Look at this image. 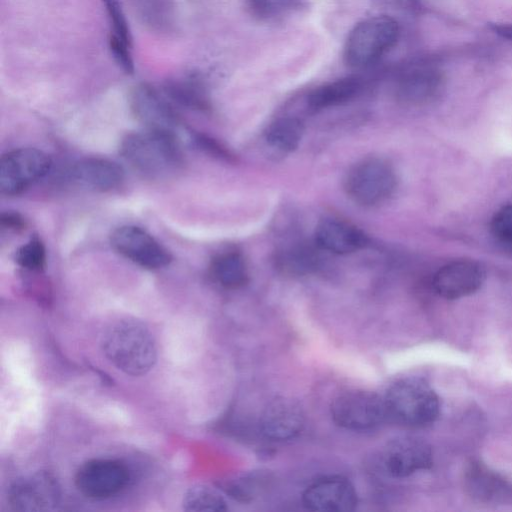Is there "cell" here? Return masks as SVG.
Instances as JSON below:
<instances>
[{"mask_svg":"<svg viewBox=\"0 0 512 512\" xmlns=\"http://www.w3.org/2000/svg\"><path fill=\"white\" fill-rule=\"evenodd\" d=\"M123 159L137 172L162 179L178 172L183 155L172 133L149 130L131 133L120 144Z\"/></svg>","mask_w":512,"mask_h":512,"instance_id":"6da1fadb","label":"cell"},{"mask_svg":"<svg viewBox=\"0 0 512 512\" xmlns=\"http://www.w3.org/2000/svg\"><path fill=\"white\" fill-rule=\"evenodd\" d=\"M102 349L117 369L131 376L146 374L157 359L151 333L143 324L130 320L119 321L106 330Z\"/></svg>","mask_w":512,"mask_h":512,"instance_id":"7a4b0ae2","label":"cell"},{"mask_svg":"<svg viewBox=\"0 0 512 512\" xmlns=\"http://www.w3.org/2000/svg\"><path fill=\"white\" fill-rule=\"evenodd\" d=\"M387 416L409 427H425L436 421L440 399L423 379L403 378L394 382L384 396Z\"/></svg>","mask_w":512,"mask_h":512,"instance_id":"3957f363","label":"cell"},{"mask_svg":"<svg viewBox=\"0 0 512 512\" xmlns=\"http://www.w3.org/2000/svg\"><path fill=\"white\" fill-rule=\"evenodd\" d=\"M399 25L387 15H377L359 22L349 33L344 59L353 68L377 62L398 40Z\"/></svg>","mask_w":512,"mask_h":512,"instance_id":"277c9868","label":"cell"},{"mask_svg":"<svg viewBox=\"0 0 512 512\" xmlns=\"http://www.w3.org/2000/svg\"><path fill=\"white\" fill-rule=\"evenodd\" d=\"M397 178L394 169L378 158L365 159L354 165L345 178L349 198L364 207L384 203L394 193Z\"/></svg>","mask_w":512,"mask_h":512,"instance_id":"5b68a950","label":"cell"},{"mask_svg":"<svg viewBox=\"0 0 512 512\" xmlns=\"http://www.w3.org/2000/svg\"><path fill=\"white\" fill-rule=\"evenodd\" d=\"M52 161L44 151L23 147L7 152L0 160V191L15 196L29 189L50 171Z\"/></svg>","mask_w":512,"mask_h":512,"instance_id":"8992f818","label":"cell"},{"mask_svg":"<svg viewBox=\"0 0 512 512\" xmlns=\"http://www.w3.org/2000/svg\"><path fill=\"white\" fill-rule=\"evenodd\" d=\"M333 421L349 430H369L387 417L384 397L365 390H349L337 395L330 406Z\"/></svg>","mask_w":512,"mask_h":512,"instance_id":"52a82bcc","label":"cell"},{"mask_svg":"<svg viewBox=\"0 0 512 512\" xmlns=\"http://www.w3.org/2000/svg\"><path fill=\"white\" fill-rule=\"evenodd\" d=\"M130 471L120 460L91 459L84 462L75 475V485L85 497L103 500L126 488Z\"/></svg>","mask_w":512,"mask_h":512,"instance_id":"ba28073f","label":"cell"},{"mask_svg":"<svg viewBox=\"0 0 512 512\" xmlns=\"http://www.w3.org/2000/svg\"><path fill=\"white\" fill-rule=\"evenodd\" d=\"M113 249L138 266L155 270L169 265L170 252L147 231L133 225L115 229L110 236Z\"/></svg>","mask_w":512,"mask_h":512,"instance_id":"9c48e42d","label":"cell"},{"mask_svg":"<svg viewBox=\"0 0 512 512\" xmlns=\"http://www.w3.org/2000/svg\"><path fill=\"white\" fill-rule=\"evenodd\" d=\"M61 497L57 479L48 471H38L15 480L8 490L12 510L21 512L52 511Z\"/></svg>","mask_w":512,"mask_h":512,"instance_id":"30bf717a","label":"cell"},{"mask_svg":"<svg viewBox=\"0 0 512 512\" xmlns=\"http://www.w3.org/2000/svg\"><path fill=\"white\" fill-rule=\"evenodd\" d=\"M385 471L394 478H405L433 464L430 445L413 436H401L389 441L382 453Z\"/></svg>","mask_w":512,"mask_h":512,"instance_id":"8fae6325","label":"cell"},{"mask_svg":"<svg viewBox=\"0 0 512 512\" xmlns=\"http://www.w3.org/2000/svg\"><path fill=\"white\" fill-rule=\"evenodd\" d=\"M130 107L147 129L174 134L180 125V117L155 88L147 84L136 86L130 94Z\"/></svg>","mask_w":512,"mask_h":512,"instance_id":"7c38bea8","label":"cell"},{"mask_svg":"<svg viewBox=\"0 0 512 512\" xmlns=\"http://www.w3.org/2000/svg\"><path fill=\"white\" fill-rule=\"evenodd\" d=\"M304 506L312 511L349 512L357 506L352 483L341 476H329L309 485L303 492Z\"/></svg>","mask_w":512,"mask_h":512,"instance_id":"4fadbf2b","label":"cell"},{"mask_svg":"<svg viewBox=\"0 0 512 512\" xmlns=\"http://www.w3.org/2000/svg\"><path fill=\"white\" fill-rule=\"evenodd\" d=\"M485 271L476 261L454 260L442 266L433 277L435 292L445 299H459L475 293L483 284Z\"/></svg>","mask_w":512,"mask_h":512,"instance_id":"5bb4252c","label":"cell"},{"mask_svg":"<svg viewBox=\"0 0 512 512\" xmlns=\"http://www.w3.org/2000/svg\"><path fill=\"white\" fill-rule=\"evenodd\" d=\"M466 494L487 505L512 504V482L480 461H471L464 472Z\"/></svg>","mask_w":512,"mask_h":512,"instance_id":"9a60e30c","label":"cell"},{"mask_svg":"<svg viewBox=\"0 0 512 512\" xmlns=\"http://www.w3.org/2000/svg\"><path fill=\"white\" fill-rule=\"evenodd\" d=\"M259 426L261 433L270 440H289L304 426L303 409L290 397H275L263 409Z\"/></svg>","mask_w":512,"mask_h":512,"instance_id":"2e32d148","label":"cell"},{"mask_svg":"<svg viewBox=\"0 0 512 512\" xmlns=\"http://www.w3.org/2000/svg\"><path fill=\"white\" fill-rule=\"evenodd\" d=\"M69 179L82 188L106 192L117 188L124 180V169L105 158L87 157L73 163Z\"/></svg>","mask_w":512,"mask_h":512,"instance_id":"e0dca14e","label":"cell"},{"mask_svg":"<svg viewBox=\"0 0 512 512\" xmlns=\"http://www.w3.org/2000/svg\"><path fill=\"white\" fill-rule=\"evenodd\" d=\"M443 87L439 70L419 66L405 71L398 80L396 94L400 101L421 105L435 99Z\"/></svg>","mask_w":512,"mask_h":512,"instance_id":"ac0fdd59","label":"cell"},{"mask_svg":"<svg viewBox=\"0 0 512 512\" xmlns=\"http://www.w3.org/2000/svg\"><path fill=\"white\" fill-rule=\"evenodd\" d=\"M319 248L334 254L355 252L367 243L366 236L354 225L336 218H325L315 230Z\"/></svg>","mask_w":512,"mask_h":512,"instance_id":"d6986e66","label":"cell"},{"mask_svg":"<svg viewBox=\"0 0 512 512\" xmlns=\"http://www.w3.org/2000/svg\"><path fill=\"white\" fill-rule=\"evenodd\" d=\"M111 26L109 47L118 65L126 72L133 73L131 36L120 0H102Z\"/></svg>","mask_w":512,"mask_h":512,"instance_id":"ffe728a7","label":"cell"},{"mask_svg":"<svg viewBox=\"0 0 512 512\" xmlns=\"http://www.w3.org/2000/svg\"><path fill=\"white\" fill-rule=\"evenodd\" d=\"M360 89L361 83L357 78L338 79L313 90L308 97V105L314 110L338 106L353 99Z\"/></svg>","mask_w":512,"mask_h":512,"instance_id":"44dd1931","label":"cell"},{"mask_svg":"<svg viewBox=\"0 0 512 512\" xmlns=\"http://www.w3.org/2000/svg\"><path fill=\"white\" fill-rule=\"evenodd\" d=\"M211 275L219 285L227 289H238L248 282L246 263L236 252L216 256L211 263Z\"/></svg>","mask_w":512,"mask_h":512,"instance_id":"7402d4cb","label":"cell"},{"mask_svg":"<svg viewBox=\"0 0 512 512\" xmlns=\"http://www.w3.org/2000/svg\"><path fill=\"white\" fill-rule=\"evenodd\" d=\"M302 135L303 125L300 120L294 117H284L269 126L266 140L274 149L291 152L298 147Z\"/></svg>","mask_w":512,"mask_h":512,"instance_id":"603a6c76","label":"cell"},{"mask_svg":"<svg viewBox=\"0 0 512 512\" xmlns=\"http://www.w3.org/2000/svg\"><path fill=\"white\" fill-rule=\"evenodd\" d=\"M267 480L268 476L265 473L254 471L222 480L219 486L231 498L248 502L264 489Z\"/></svg>","mask_w":512,"mask_h":512,"instance_id":"cb8c5ba5","label":"cell"},{"mask_svg":"<svg viewBox=\"0 0 512 512\" xmlns=\"http://www.w3.org/2000/svg\"><path fill=\"white\" fill-rule=\"evenodd\" d=\"M182 507L185 511H225L227 504L224 498L214 489L197 484L190 487L184 494Z\"/></svg>","mask_w":512,"mask_h":512,"instance_id":"d4e9b609","label":"cell"},{"mask_svg":"<svg viewBox=\"0 0 512 512\" xmlns=\"http://www.w3.org/2000/svg\"><path fill=\"white\" fill-rule=\"evenodd\" d=\"M312 252L304 246L287 248L277 258L278 267L288 274L308 273L316 265V258Z\"/></svg>","mask_w":512,"mask_h":512,"instance_id":"484cf974","label":"cell"},{"mask_svg":"<svg viewBox=\"0 0 512 512\" xmlns=\"http://www.w3.org/2000/svg\"><path fill=\"white\" fill-rule=\"evenodd\" d=\"M16 263L29 271H41L46 264V249L39 238H32L15 253Z\"/></svg>","mask_w":512,"mask_h":512,"instance_id":"4316f807","label":"cell"},{"mask_svg":"<svg viewBox=\"0 0 512 512\" xmlns=\"http://www.w3.org/2000/svg\"><path fill=\"white\" fill-rule=\"evenodd\" d=\"M167 94L183 106L193 109H203L206 107V100L197 87L191 84H174L167 88Z\"/></svg>","mask_w":512,"mask_h":512,"instance_id":"83f0119b","label":"cell"},{"mask_svg":"<svg viewBox=\"0 0 512 512\" xmlns=\"http://www.w3.org/2000/svg\"><path fill=\"white\" fill-rule=\"evenodd\" d=\"M491 230L498 239L512 242V204L497 211L491 221Z\"/></svg>","mask_w":512,"mask_h":512,"instance_id":"f1b7e54d","label":"cell"},{"mask_svg":"<svg viewBox=\"0 0 512 512\" xmlns=\"http://www.w3.org/2000/svg\"><path fill=\"white\" fill-rule=\"evenodd\" d=\"M295 0H250L253 12L260 17L275 16L289 8Z\"/></svg>","mask_w":512,"mask_h":512,"instance_id":"f546056e","label":"cell"},{"mask_svg":"<svg viewBox=\"0 0 512 512\" xmlns=\"http://www.w3.org/2000/svg\"><path fill=\"white\" fill-rule=\"evenodd\" d=\"M192 141L197 147L209 154L221 158L229 157V153L221 145L205 135L196 133L192 136Z\"/></svg>","mask_w":512,"mask_h":512,"instance_id":"4dcf8cb0","label":"cell"},{"mask_svg":"<svg viewBox=\"0 0 512 512\" xmlns=\"http://www.w3.org/2000/svg\"><path fill=\"white\" fill-rule=\"evenodd\" d=\"M1 226L13 230L22 229L25 226L23 218L14 212H6L1 215Z\"/></svg>","mask_w":512,"mask_h":512,"instance_id":"1f68e13d","label":"cell"},{"mask_svg":"<svg viewBox=\"0 0 512 512\" xmlns=\"http://www.w3.org/2000/svg\"><path fill=\"white\" fill-rule=\"evenodd\" d=\"M489 28L501 38L512 41V23H491Z\"/></svg>","mask_w":512,"mask_h":512,"instance_id":"d6a6232c","label":"cell"}]
</instances>
